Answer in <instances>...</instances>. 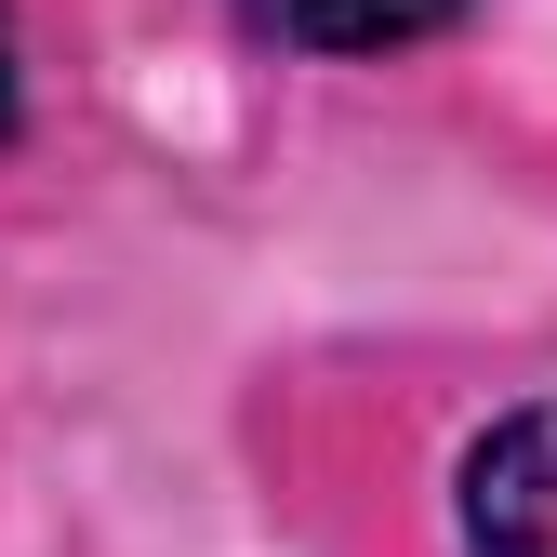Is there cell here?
Listing matches in <instances>:
<instances>
[{
    "mask_svg": "<svg viewBox=\"0 0 557 557\" xmlns=\"http://www.w3.org/2000/svg\"><path fill=\"white\" fill-rule=\"evenodd\" d=\"M451 518H465V557H557V398L505 411L492 438H465Z\"/></svg>",
    "mask_w": 557,
    "mask_h": 557,
    "instance_id": "cell-1",
    "label": "cell"
},
{
    "mask_svg": "<svg viewBox=\"0 0 557 557\" xmlns=\"http://www.w3.org/2000/svg\"><path fill=\"white\" fill-rule=\"evenodd\" d=\"M239 14L265 40H293V53H411V40L465 27L478 0H239Z\"/></svg>",
    "mask_w": 557,
    "mask_h": 557,
    "instance_id": "cell-2",
    "label": "cell"
},
{
    "mask_svg": "<svg viewBox=\"0 0 557 557\" xmlns=\"http://www.w3.org/2000/svg\"><path fill=\"white\" fill-rule=\"evenodd\" d=\"M27 133V40H14V14H0V147Z\"/></svg>",
    "mask_w": 557,
    "mask_h": 557,
    "instance_id": "cell-3",
    "label": "cell"
}]
</instances>
